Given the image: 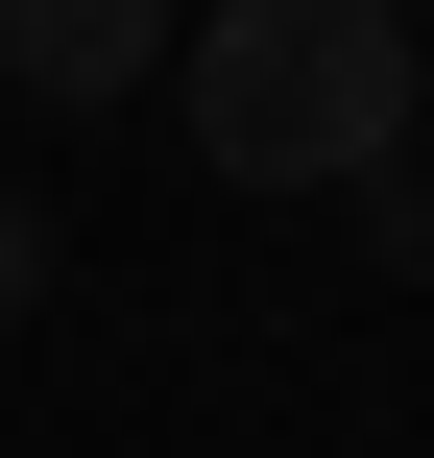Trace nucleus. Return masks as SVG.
<instances>
[{
  "label": "nucleus",
  "mask_w": 434,
  "mask_h": 458,
  "mask_svg": "<svg viewBox=\"0 0 434 458\" xmlns=\"http://www.w3.org/2000/svg\"><path fill=\"white\" fill-rule=\"evenodd\" d=\"M169 97H193V145H217V193H387L434 48L387 0H193V24H169Z\"/></svg>",
  "instance_id": "1"
},
{
  "label": "nucleus",
  "mask_w": 434,
  "mask_h": 458,
  "mask_svg": "<svg viewBox=\"0 0 434 458\" xmlns=\"http://www.w3.org/2000/svg\"><path fill=\"white\" fill-rule=\"evenodd\" d=\"M0 72H24L48 121H97V97L169 72V0H0Z\"/></svg>",
  "instance_id": "2"
},
{
  "label": "nucleus",
  "mask_w": 434,
  "mask_h": 458,
  "mask_svg": "<svg viewBox=\"0 0 434 458\" xmlns=\"http://www.w3.org/2000/svg\"><path fill=\"white\" fill-rule=\"evenodd\" d=\"M24 290H48V193H0V314H24Z\"/></svg>",
  "instance_id": "3"
},
{
  "label": "nucleus",
  "mask_w": 434,
  "mask_h": 458,
  "mask_svg": "<svg viewBox=\"0 0 434 458\" xmlns=\"http://www.w3.org/2000/svg\"><path fill=\"white\" fill-rule=\"evenodd\" d=\"M411 193H434V97H411Z\"/></svg>",
  "instance_id": "4"
}]
</instances>
